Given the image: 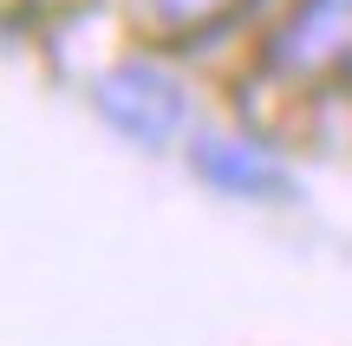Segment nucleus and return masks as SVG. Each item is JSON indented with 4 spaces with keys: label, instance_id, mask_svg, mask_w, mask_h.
<instances>
[{
    "label": "nucleus",
    "instance_id": "obj_1",
    "mask_svg": "<svg viewBox=\"0 0 352 346\" xmlns=\"http://www.w3.org/2000/svg\"><path fill=\"white\" fill-rule=\"evenodd\" d=\"M98 111L111 118L131 144H170L176 131H183V118H189V98H183V85H176L164 65L124 59V65H111V72L98 78Z\"/></svg>",
    "mask_w": 352,
    "mask_h": 346
},
{
    "label": "nucleus",
    "instance_id": "obj_2",
    "mask_svg": "<svg viewBox=\"0 0 352 346\" xmlns=\"http://www.w3.org/2000/svg\"><path fill=\"white\" fill-rule=\"evenodd\" d=\"M352 59V0H300L267 46V65L287 78H320Z\"/></svg>",
    "mask_w": 352,
    "mask_h": 346
},
{
    "label": "nucleus",
    "instance_id": "obj_3",
    "mask_svg": "<svg viewBox=\"0 0 352 346\" xmlns=\"http://www.w3.org/2000/svg\"><path fill=\"white\" fill-rule=\"evenodd\" d=\"M189 164H196V177H209L215 190H235V196H261L287 183L274 157H261L254 144H235V138H202L189 151Z\"/></svg>",
    "mask_w": 352,
    "mask_h": 346
},
{
    "label": "nucleus",
    "instance_id": "obj_4",
    "mask_svg": "<svg viewBox=\"0 0 352 346\" xmlns=\"http://www.w3.org/2000/svg\"><path fill=\"white\" fill-rule=\"evenodd\" d=\"M222 7H235V0H151V20H164V26H202V20H215Z\"/></svg>",
    "mask_w": 352,
    "mask_h": 346
}]
</instances>
